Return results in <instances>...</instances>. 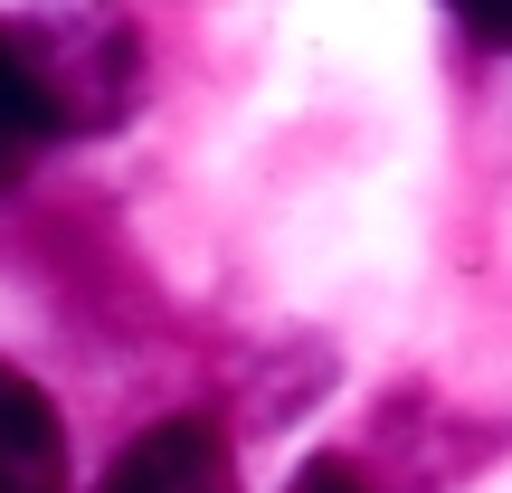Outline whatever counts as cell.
Returning a JSON list of instances; mask_svg holds the SVG:
<instances>
[{"mask_svg": "<svg viewBox=\"0 0 512 493\" xmlns=\"http://www.w3.org/2000/svg\"><path fill=\"white\" fill-rule=\"evenodd\" d=\"M95 493H238V446L219 418H162L105 465Z\"/></svg>", "mask_w": 512, "mask_h": 493, "instance_id": "obj_1", "label": "cell"}, {"mask_svg": "<svg viewBox=\"0 0 512 493\" xmlns=\"http://www.w3.org/2000/svg\"><path fill=\"white\" fill-rule=\"evenodd\" d=\"M0 493H67V427L29 370L0 361Z\"/></svg>", "mask_w": 512, "mask_h": 493, "instance_id": "obj_2", "label": "cell"}, {"mask_svg": "<svg viewBox=\"0 0 512 493\" xmlns=\"http://www.w3.org/2000/svg\"><path fill=\"white\" fill-rule=\"evenodd\" d=\"M57 133H67V114H57L48 76H38V57H29V38L0 29V190L29 181V162L57 143Z\"/></svg>", "mask_w": 512, "mask_h": 493, "instance_id": "obj_3", "label": "cell"}, {"mask_svg": "<svg viewBox=\"0 0 512 493\" xmlns=\"http://www.w3.org/2000/svg\"><path fill=\"white\" fill-rule=\"evenodd\" d=\"M285 493H370V475H361L351 456H313V465H304V475H294Z\"/></svg>", "mask_w": 512, "mask_h": 493, "instance_id": "obj_4", "label": "cell"}, {"mask_svg": "<svg viewBox=\"0 0 512 493\" xmlns=\"http://www.w3.org/2000/svg\"><path fill=\"white\" fill-rule=\"evenodd\" d=\"M465 29L494 38V48H512V10H465Z\"/></svg>", "mask_w": 512, "mask_h": 493, "instance_id": "obj_5", "label": "cell"}]
</instances>
